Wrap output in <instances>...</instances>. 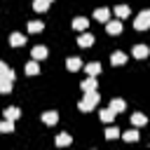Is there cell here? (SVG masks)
I'll list each match as a JSON object with an SVG mask.
<instances>
[{
  "label": "cell",
  "mask_w": 150,
  "mask_h": 150,
  "mask_svg": "<svg viewBox=\"0 0 150 150\" xmlns=\"http://www.w3.org/2000/svg\"><path fill=\"white\" fill-rule=\"evenodd\" d=\"M96 103H98V94H96V91H84V98L80 101V110L89 112V110H94Z\"/></svg>",
  "instance_id": "1"
},
{
  "label": "cell",
  "mask_w": 150,
  "mask_h": 150,
  "mask_svg": "<svg viewBox=\"0 0 150 150\" xmlns=\"http://www.w3.org/2000/svg\"><path fill=\"white\" fill-rule=\"evenodd\" d=\"M134 28H136V30H145V28H150V9L141 12V14L134 19Z\"/></svg>",
  "instance_id": "2"
},
{
  "label": "cell",
  "mask_w": 150,
  "mask_h": 150,
  "mask_svg": "<svg viewBox=\"0 0 150 150\" xmlns=\"http://www.w3.org/2000/svg\"><path fill=\"white\" fill-rule=\"evenodd\" d=\"M105 30H108V35H120V33H122V21H120V19L108 21V23H105Z\"/></svg>",
  "instance_id": "3"
},
{
  "label": "cell",
  "mask_w": 150,
  "mask_h": 150,
  "mask_svg": "<svg viewBox=\"0 0 150 150\" xmlns=\"http://www.w3.org/2000/svg\"><path fill=\"white\" fill-rule=\"evenodd\" d=\"M131 54H134L136 59H145V56H150V47H148V45H136Z\"/></svg>",
  "instance_id": "4"
},
{
  "label": "cell",
  "mask_w": 150,
  "mask_h": 150,
  "mask_svg": "<svg viewBox=\"0 0 150 150\" xmlns=\"http://www.w3.org/2000/svg\"><path fill=\"white\" fill-rule=\"evenodd\" d=\"M30 56H33L35 61H40V59H45V56H47V47H42V45H35V47L30 49Z\"/></svg>",
  "instance_id": "5"
},
{
  "label": "cell",
  "mask_w": 150,
  "mask_h": 150,
  "mask_svg": "<svg viewBox=\"0 0 150 150\" xmlns=\"http://www.w3.org/2000/svg\"><path fill=\"white\" fill-rule=\"evenodd\" d=\"M66 68H68V70H73V73H77V70L82 68V61H80L77 56H70V59L66 61Z\"/></svg>",
  "instance_id": "6"
},
{
  "label": "cell",
  "mask_w": 150,
  "mask_h": 150,
  "mask_svg": "<svg viewBox=\"0 0 150 150\" xmlns=\"http://www.w3.org/2000/svg\"><path fill=\"white\" fill-rule=\"evenodd\" d=\"M9 45H12V47H21V45H26V38H23L21 33H12V35H9Z\"/></svg>",
  "instance_id": "7"
},
{
  "label": "cell",
  "mask_w": 150,
  "mask_h": 150,
  "mask_svg": "<svg viewBox=\"0 0 150 150\" xmlns=\"http://www.w3.org/2000/svg\"><path fill=\"white\" fill-rule=\"evenodd\" d=\"M82 91H96V77L89 75L84 82H82Z\"/></svg>",
  "instance_id": "8"
},
{
  "label": "cell",
  "mask_w": 150,
  "mask_h": 150,
  "mask_svg": "<svg viewBox=\"0 0 150 150\" xmlns=\"http://www.w3.org/2000/svg\"><path fill=\"white\" fill-rule=\"evenodd\" d=\"M94 19H96V21H108V19H110V9H105V7L96 9V12H94Z\"/></svg>",
  "instance_id": "9"
},
{
  "label": "cell",
  "mask_w": 150,
  "mask_h": 150,
  "mask_svg": "<svg viewBox=\"0 0 150 150\" xmlns=\"http://www.w3.org/2000/svg\"><path fill=\"white\" fill-rule=\"evenodd\" d=\"M77 45H80V47H89V45H94V35H89V33H82V35L77 38Z\"/></svg>",
  "instance_id": "10"
},
{
  "label": "cell",
  "mask_w": 150,
  "mask_h": 150,
  "mask_svg": "<svg viewBox=\"0 0 150 150\" xmlns=\"http://www.w3.org/2000/svg\"><path fill=\"white\" fill-rule=\"evenodd\" d=\"M124 61H127V54H124V52H115V54L110 56V63H112V66H122Z\"/></svg>",
  "instance_id": "11"
},
{
  "label": "cell",
  "mask_w": 150,
  "mask_h": 150,
  "mask_svg": "<svg viewBox=\"0 0 150 150\" xmlns=\"http://www.w3.org/2000/svg\"><path fill=\"white\" fill-rule=\"evenodd\" d=\"M84 70H87V75H98L101 73V63L98 61H91V63L84 66Z\"/></svg>",
  "instance_id": "12"
},
{
  "label": "cell",
  "mask_w": 150,
  "mask_h": 150,
  "mask_svg": "<svg viewBox=\"0 0 150 150\" xmlns=\"http://www.w3.org/2000/svg\"><path fill=\"white\" fill-rule=\"evenodd\" d=\"M56 120H59V112H54V110H47L42 115V122L45 124H56Z\"/></svg>",
  "instance_id": "13"
},
{
  "label": "cell",
  "mask_w": 150,
  "mask_h": 150,
  "mask_svg": "<svg viewBox=\"0 0 150 150\" xmlns=\"http://www.w3.org/2000/svg\"><path fill=\"white\" fill-rule=\"evenodd\" d=\"M9 89H12V77H9V75H2V77H0V91L7 94Z\"/></svg>",
  "instance_id": "14"
},
{
  "label": "cell",
  "mask_w": 150,
  "mask_h": 150,
  "mask_svg": "<svg viewBox=\"0 0 150 150\" xmlns=\"http://www.w3.org/2000/svg\"><path fill=\"white\" fill-rule=\"evenodd\" d=\"M49 5H52V0H33V9L35 12H45Z\"/></svg>",
  "instance_id": "15"
},
{
  "label": "cell",
  "mask_w": 150,
  "mask_h": 150,
  "mask_svg": "<svg viewBox=\"0 0 150 150\" xmlns=\"http://www.w3.org/2000/svg\"><path fill=\"white\" fill-rule=\"evenodd\" d=\"M87 23H89V21H87L84 16H77V19H73V28H75V30H84V28H87Z\"/></svg>",
  "instance_id": "16"
},
{
  "label": "cell",
  "mask_w": 150,
  "mask_h": 150,
  "mask_svg": "<svg viewBox=\"0 0 150 150\" xmlns=\"http://www.w3.org/2000/svg\"><path fill=\"white\" fill-rule=\"evenodd\" d=\"M115 115H117V112H115L112 108H108V110H101V120H103V122H112V120H115Z\"/></svg>",
  "instance_id": "17"
},
{
  "label": "cell",
  "mask_w": 150,
  "mask_h": 150,
  "mask_svg": "<svg viewBox=\"0 0 150 150\" xmlns=\"http://www.w3.org/2000/svg\"><path fill=\"white\" fill-rule=\"evenodd\" d=\"M110 108H112L115 112H122V110H124V101H122V98H112V101H110Z\"/></svg>",
  "instance_id": "18"
},
{
  "label": "cell",
  "mask_w": 150,
  "mask_h": 150,
  "mask_svg": "<svg viewBox=\"0 0 150 150\" xmlns=\"http://www.w3.org/2000/svg\"><path fill=\"white\" fill-rule=\"evenodd\" d=\"M19 115H21V110H19V108H7V110H5V117H7V120H12V122H14Z\"/></svg>",
  "instance_id": "19"
},
{
  "label": "cell",
  "mask_w": 150,
  "mask_h": 150,
  "mask_svg": "<svg viewBox=\"0 0 150 150\" xmlns=\"http://www.w3.org/2000/svg\"><path fill=\"white\" fill-rule=\"evenodd\" d=\"M131 122H134L136 127H141V124H145V122H148V117H145V115H141V112H134V115H131Z\"/></svg>",
  "instance_id": "20"
},
{
  "label": "cell",
  "mask_w": 150,
  "mask_h": 150,
  "mask_svg": "<svg viewBox=\"0 0 150 150\" xmlns=\"http://www.w3.org/2000/svg\"><path fill=\"white\" fill-rule=\"evenodd\" d=\"M115 14H117L120 19H124V16H129V7H127V5H117V7H115Z\"/></svg>",
  "instance_id": "21"
},
{
  "label": "cell",
  "mask_w": 150,
  "mask_h": 150,
  "mask_svg": "<svg viewBox=\"0 0 150 150\" xmlns=\"http://www.w3.org/2000/svg\"><path fill=\"white\" fill-rule=\"evenodd\" d=\"M26 73H28V75H38V73H40V68H38V61H35V59L26 66Z\"/></svg>",
  "instance_id": "22"
},
{
  "label": "cell",
  "mask_w": 150,
  "mask_h": 150,
  "mask_svg": "<svg viewBox=\"0 0 150 150\" xmlns=\"http://www.w3.org/2000/svg\"><path fill=\"white\" fill-rule=\"evenodd\" d=\"M42 28H45L42 21H30V23H28V30H30V33H40Z\"/></svg>",
  "instance_id": "23"
},
{
  "label": "cell",
  "mask_w": 150,
  "mask_h": 150,
  "mask_svg": "<svg viewBox=\"0 0 150 150\" xmlns=\"http://www.w3.org/2000/svg\"><path fill=\"white\" fill-rule=\"evenodd\" d=\"M117 136H120V129H115V127L105 129V138H108V141H112V138H117Z\"/></svg>",
  "instance_id": "24"
},
{
  "label": "cell",
  "mask_w": 150,
  "mask_h": 150,
  "mask_svg": "<svg viewBox=\"0 0 150 150\" xmlns=\"http://www.w3.org/2000/svg\"><path fill=\"white\" fill-rule=\"evenodd\" d=\"M122 138H124V141H129V143H131V141H138V131H124V134H122Z\"/></svg>",
  "instance_id": "25"
},
{
  "label": "cell",
  "mask_w": 150,
  "mask_h": 150,
  "mask_svg": "<svg viewBox=\"0 0 150 150\" xmlns=\"http://www.w3.org/2000/svg\"><path fill=\"white\" fill-rule=\"evenodd\" d=\"M68 143H70V136L68 134H59L56 136V145H68Z\"/></svg>",
  "instance_id": "26"
},
{
  "label": "cell",
  "mask_w": 150,
  "mask_h": 150,
  "mask_svg": "<svg viewBox=\"0 0 150 150\" xmlns=\"http://www.w3.org/2000/svg\"><path fill=\"white\" fill-rule=\"evenodd\" d=\"M12 129H14V124H12V120H5V122L0 124V131H5V134H9Z\"/></svg>",
  "instance_id": "27"
},
{
  "label": "cell",
  "mask_w": 150,
  "mask_h": 150,
  "mask_svg": "<svg viewBox=\"0 0 150 150\" xmlns=\"http://www.w3.org/2000/svg\"><path fill=\"white\" fill-rule=\"evenodd\" d=\"M7 73H9V68H7V66L0 61V77H2V75H7Z\"/></svg>",
  "instance_id": "28"
}]
</instances>
